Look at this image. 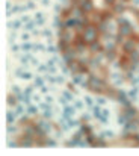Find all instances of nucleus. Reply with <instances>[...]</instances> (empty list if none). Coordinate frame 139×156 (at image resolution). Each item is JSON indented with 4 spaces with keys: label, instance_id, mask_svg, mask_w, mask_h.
<instances>
[{
    "label": "nucleus",
    "instance_id": "obj_6",
    "mask_svg": "<svg viewBox=\"0 0 139 156\" xmlns=\"http://www.w3.org/2000/svg\"><path fill=\"white\" fill-rule=\"evenodd\" d=\"M20 147H33V146H36V141H35V138L33 136H30V135H24L20 138Z\"/></svg>",
    "mask_w": 139,
    "mask_h": 156
},
{
    "label": "nucleus",
    "instance_id": "obj_18",
    "mask_svg": "<svg viewBox=\"0 0 139 156\" xmlns=\"http://www.w3.org/2000/svg\"><path fill=\"white\" fill-rule=\"evenodd\" d=\"M15 120H17V115H15L14 109H12V111H8V112H6V124H8V126H9V124H14Z\"/></svg>",
    "mask_w": 139,
    "mask_h": 156
},
{
    "label": "nucleus",
    "instance_id": "obj_32",
    "mask_svg": "<svg viewBox=\"0 0 139 156\" xmlns=\"http://www.w3.org/2000/svg\"><path fill=\"white\" fill-rule=\"evenodd\" d=\"M41 112H42V117H44L45 120L53 118V115H55V111H53V109H47V111H41Z\"/></svg>",
    "mask_w": 139,
    "mask_h": 156
},
{
    "label": "nucleus",
    "instance_id": "obj_36",
    "mask_svg": "<svg viewBox=\"0 0 139 156\" xmlns=\"http://www.w3.org/2000/svg\"><path fill=\"white\" fill-rule=\"evenodd\" d=\"M98 121L101 123V124H108V123H109V115H106V114H103V112H101Z\"/></svg>",
    "mask_w": 139,
    "mask_h": 156
},
{
    "label": "nucleus",
    "instance_id": "obj_21",
    "mask_svg": "<svg viewBox=\"0 0 139 156\" xmlns=\"http://www.w3.org/2000/svg\"><path fill=\"white\" fill-rule=\"evenodd\" d=\"M127 94H129L130 100H138V97H139V87H133V89H130Z\"/></svg>",
    "mask_w": 139,
    "mask_h": 156
},
{
    "label": "nucleus",
    "instance_id": "obj_49",
    "mask_svg": "<svg viewBox=\"0 0 139 156\" xmlns=\"http://www.w3.org/2000/svg\"><path fill=\"white\" fill-rule=\"evenodd\" d=\"M15 36H17V34H15V32H11V35H9V42H11V44H14Z\"/></svg>",
    "mask_w": 139,
    "mask_h": 156
},
{
    "label": "nucleus",
    "instance_id": "obj_27",
    "mask_svg": "<svg viewBox=\"0 0 139 156\" xmlns=\"http://www.w3.org/2000/svg\"><path fill=\"white\" fill-rule=\"evenodd\" d=\"M129 56H130V61L132 62H135V64H139V52L135 49L133 52H130L129 53Z\"/></svg>",
    "mask_w": 139,
    "mask_h": 156
},
{
    "label": "nucleus",
    "instance_id": "obj_59",
    "mask_svg": "<svg viewBox=\"0 0 139 156\" xmlns=\"http://www.w3.org/2000/svg\"><path fill=\"white\" fill-rule=\"evenodd\" d=\"M59 2H61V3H65V2H67V0H59Z\"/></svg>",
    "mask_w": 139,
    "mask_h": 156
},
{
    "label": "nucleus",
    "instance_id": "obj_4",
    "mask_svg": "<svg viewBox=\"0 0 139 156\" xmlns=\"http://www.w3.org/2000/svg\"><path fill=\"white\" fill-rule=\"evenodd\" d=\"M73 46H74V50H76L77 53H85V52H86V49L89 47V44H88L86 41H85V38H83L82 35L74 36Z\"/></svg>",
    "mask_w": 139,
    "mask_h": 156
},
{
    "label": "nucleus",
    "instance_id": "obj_31",
    "mask_svg": "<svg viewBox=\"0 0 139 156\" xmlns=\"http://www.w3.org/2000/svg\"><path fill=\"white\" fill-rule=\"evenodd\" d=\"M33 52H47V46L42 44V42H36Z\"/></svg>",
    "mask_w": 139,
    "mask_h": 156
},
{
    "label": "nucleus",
    "instance_id": "obj_26",
    "mask_svg": "<svg viewBox=\"0 0 139 156\" xmlns=\"http://www.w3.org/2000/svg\"><path fill=\"white\" fill-rule=\"evenodd\" d=\"M101 112H103V108H101L100 105H95V106H92V115L97 118H100V115H101Z\"/></svg>",
    "mask_w": 139,
    "mask_h": 156
},
{
    "label": "nucleus",
    "instance_id": "obj_29",
    "mask_svg": "<svg viewBox=\"0 0 139 156\" xmlns=\"http://www.w3.org/2000/svg\"><path fill=\"white\" fill-rule=\"evenodd\" d=\"M17 102H18V99H17V95L15 94H9L8 95V105L9 106H15L17 105Z\"/></svg>",
    "mask_w": 139,
    "mask_h": 156
},
{
    "label": "nucleus",
    "instance_id": "obj_2",
    "mask_svg": "<svg viewBox=\"0 0 139 156\" xmlns=\"http://www.w3.org/2000/svg\"><path fill=\"white\" fill-rule=\"evenodd\" d=\"M98 28H95L94 24H86V28L83 29L82 32V36L85 38V41L88 42V44H91V42H94V41H97L98 38Z\"/></svg>",
    "mask_w": 139,
    "mask_h": 156
},
{
    "label": "nucleus",
    "instance_id": "obj_39",
    "mask_svg": "<svg viewBox=\"0 0 139 156\" xmlns=\"http://www.w3.org/2000/svg\"><path fill=\"white\" fill-rule=\"evenodd\" d=\"M33 88H35V85H32V87H26L24 88V94L26 95H33Z\"/></svg>",
    "mask_w": 139,
    "mask_h": 156
},
{
    "label": "nucleus",
    "instance_id": "obj_45",
    "mask_svg": "<svg viewBox=\"0 0 139 156\" xmlns=\"http://www.w3.org/2000/svg\"><path fill=\"white\" fill-rule=\"evenodd\" d=\"M21 40H23V41H29L30 40V32H24V34L21 35Z\"/></svg>",
    "mask_w": 139,
    "mask_h": 156
},
{
    "label": "nucleus",
    "instance_id": "obj_42",
    "mask_svg": "<svg viewBox=\"0 0 139 156\" xmlns=\"http://www.w3.org/2000/svg\"><path fill=\"white\" fill-rule=\"evenodd\" d=\"M74 106H76V109H83L85 102H82V100H74Z\"/></svg>",
    "mask_w": 139,
    "mask_h": 156
},
{
    "label": "nucleus",
    "instance_id": "obj_34",
    "mask_svg": "<svg viewBox=\"0 0 139 156\" xmlns=\"http://www.w3.org/2000/svg\"><path fill=\"white\" fill-rule=\"evenodd\" d=\"M36 70H38L39 73H49V65H47V64H39V65L36 67Z\"/></svg>",
    "mask_w": 139,
    "mask_h": 156
},
{
    "label": "nucleus",
    "instance_id": "obj_1",
    "mask_svg": "<svg viewBox=\"0 0 139 156\" xmlns=\"http://www.w3.org/2000/svg\"><path fill=\"white\" fill-rule=\"evenodd\" d=\"M86 82H88V89L92 91V93H98V94H103V89L108 85V82L104 79H100L97 76H94V74H89Z\"/></svg>",
    "mask_w": 139,
    "mask_h": 156
},
{
    "label": "nucleus",
    "instance_id": "obj_17",
    "mask_svg": "<svg viewBox=\"0 0 139 156\" xmlns=\"http://www.w3.org/2000/svg\"><path fill=\"white\" fill-rule=\"evenodd\" d=\"M80 6L85 12H91L92 11V2L91 0H80Z\"/></svg>",
    "mask_w": 139,
    "mask_h": 156
},
{
    "label": "nucleus",
    "instance_id": "obj_53",
    "mask_svg": "<svg viewBox=\"0 0 139 156\" xmlns=\"http://www.w3.org/2000/svg\"><path fill=\"white\" fill-rule=\"evenodd\" d=\"M44 99H45L44 102H47V103H50V105L53 103V97H51V95H49V94H45V97H44Z\"/></svg>",
    "mask_w": 139,
    "mask_h": 156
},
{
    "label": "nucleus",
    "instance_id": "obj_44",
    "mask_svg": "<svg viewBox=\"0 0 139 156\" xmlns=\"http://www.w3.org/2000/svg\"><path fill=\"white\" fill-rule=\"evenodd\" d=\"M8 147H11V149L20 147V143H18V141H8Z\"/></svg>",
    "mask_w": 139,
    "mask_h": 156
},
{
    "label": "nucleus",
    "instance_id": "obj_20",
    "mask_svg": "<svg viewBox=\"0 0 139 156\" xmlns=\"http://www.w3.org/2000/svg\"><path fill=\"white\" fill-rule=\"evenodd\" d=\"M33 85H35L36 88L44 87V85H45V77H44V76H36V77L33 79Z\"/></svg>",
    "mask_w": 139,
    "mask_h": 156
},
{
    "label": "nucleus",
    "instance_id": "obj_10",
    "mask_svg": "<svg viewBox=\"0 0 139 156\" xmlns=\"http://www.w3.org/2000/svg\"><path fill=\"white\" fill-rule=\"evenodd\" d=\"M89 50L92 53H103L104 52V46L97 40V41H94V42H91L89 44Z\"/></svg>",
    "mask_w": 139,
    "mask_h": 156
},
{
    "label": "nucleus",
    "instance_id": "obj_52",
    "mask_svg": "<svg viewBox=\"0 0 139 156\" xmlns=\"http://www.w3.org/2000/svg\"><path fill=\"white\" fill-rule=\"evenodd\" d=\"M39 89H41V93H42V94H49V91H50V88H49V87H45V85H44V87H41Z\"/></svg>",
    "mask_w": 139,
    "mask_h": 156
},
{
    "label": "nucleus",
    "instance_id": "obj_22",
    "mask_svg": "<svg viewBox=\"0 0 139 156\" xmlns=\"http://www.w3.org/2000/svg\"><path fill=\"white\" fill-rule=\"evenodd\" d=\"M57 52H59V46H55L53 42H49V44H47V53H50V55H56Z\"/></svg>",
    "mask_w": 139,
    "mask_h": 156
},
{
    "label": "nucleus",
    "instance_id": "obj_30",
    "mask_svg": "<svg viewBox=\"0 0 139 156\" xmlns=\"http://www.w3.org/2000/svg\"><path fill=\"white\" fill-rule=\"evenodd\" d=\"M100 136L103 139H112V138H114V132H112V130H103L100 133Z\"/></svg>",
    "mask_w": 139,
    "mask_h": 156
},
{
    "label": "nucleus",
    "instance_id": "obj_51",
    "mask_svg": "<svg viewBox=\"0 0 139 156\" xmlns=\"http://www.w3.org/2000/svg\"><path fill=\"white\" fill-rule=\"evenodd\" d=\"M130 82H132L133 85H135V87H138V85H139V76H135V77H133V79L130 80Z\"/></svg>",
    "mask_w": 139,
    "mask_h": 156
},
{
    "label": "nucleus",
    "instance_id": "obj_56",
    "mask_svg": "<svg viewBox=\"0 0 139 156\" xmlns=\"http://www.w3.org/2000/svg\"><path fill=\"white\" fill-rule=\"evenodd\" d=\"M82 120H83V121H88V120H91V115H89V114H83Z\"/></svg>",
    "mask_w": 139,
    "mask_h": 156
},
{
    "label": "nucleus",
    "instance_id": "obj_12",
    "mask_svg": "<svg viewBox=\"0 0 139 156\" xmlns=\"http://www.w3.org/2000/svg\"><path fill=\"white\" fill-rule=\"evenodd\" d=\"M36 124H38V127H39V130H42V132H45V133H49V132L51 130V129H53V124H51V123H49V121H47L45 118H44V120H42V121H39V123H36Z\"/></svg>",
    "mask_w": 139,
    "mask_h": 156
},
{
    "label": "nucleus",
    "instance_id": "obj_58",
    "mask_svg": "<svg viewBox=\"0 0 139 156\" xmlns=\"http://www.w3.org/2000/svg\"><path fill=\"white\" fill-rule=\"evenodd\" d=\"M106 3H109V5H115V0H106Z\"/></svg>",
    "mask_w": 139,
    "mask_h": 156
},
{
    "label": "nucleus",
    "instance_id": "obj_48",
    "mask_svg": "<svg viewBox=\"0 0 139 156\" xmlns=\"http://www.w3.org/2000/svg\"><path fill=\"white\" fill-rule=\"evenodd\" d=\"M26 9H27V11H32V9H35V3H33V2H29V3H26Z\"/></svg>",
    "mask_w": 139,
    "mask_h": 156
},
{
    "label": "nucleus",
    "instance_id": "obj_23",
    "mask_svg": "<svg viewBox=\"0 0 139 156\" xmlns=\"http://www.w3.org/2000/svg\"><path fill=\"white\" fill-rule=\"evenodd\" d=\"M14 112H15V115H17V117H21V115L24 114V106L21 105V102L14 106Z\"/></svg>",
    "mask_w": 139,
    "mask_h": 156
},
{
    "label": "nucleus",
    "instance_id": "obj_3",
    "mask_svg": "<svg viewBox=\"0 0 139 156\" xmlns=\"http://www.w3.org/2000/svg\"><path fill=\"white\" fill-rule=\"evenodd\" d=\"M118 34H121L122 36H130L133 34V28H132V24L129 23V20H126V18H120L118 20Z\"/></svg>",
    "mask_w": 139,
    "mask_h": 156
},
{
    "label": "nucleus",
    "instance_id": "obj_43",
    "mask_svg": "<svg viewBox=\"0 0 139 156\" xmlns=\"http://www.w3.org/2000/svg\"><path fill=\"white\" fill-rule=\"evenodd\" d=\"M126 9V6H124V5H114V11H115V12H122V11H124Z\"/></svg>",
    "mask_w": 139,
    "mask_h": 156
},
{
    "label": "nucleus",
    "instance_id": "obj_33",
    "mask_svg": "<svg viewBox=\"0 0 139 156\" xmlns=\"http://www.w3.org/2000/svg\"><path fill=\"white\" fill-rule=\"evenodd\" d=\"M83 102H85V105H86L88 108H91V109H92V106H95L94 105V99L91 97V95H86V97L83 99Z\"/></svg>",
    "mask_w": 139,
    "mask_h": 156
},
{
    "label": "nucleus",
    "instance_id": "obj_15",
    "mask_svg": "<svg viewBox=\"0 0 139 156\" xmlns=\"http://www.w3.org/2000/svg\"><path fill=\"white\" fill-rule=\"evenodd\" d=\"M86 82V80H83V74H80V73H73V83L74 85H82Z\"/></svg>",
    "mask_w": 139,
    "mask_h": 156
},
{
    "label": "nucleus",
    "instance_id": "obj_37",
    "mask_svg": "<svg viewBox=\"0 0 139 156\" xmlns=\"http://www.w3.org/2000/svg\"><path fill=\"white\" fill-rule=\"evenodd\" d=\"M39 35H41V36H45V38H51L53 32H51L50 29H44V30H41V32H39Z\"/></svg>",
    "mask_w": 139,
    "mask_h": 156
},
{
    "label": "nucleus",
    "instance_id": "obj_7",
    "mask_svg": "<svg viewBox=\"0 0 139 156\" xmlns=\"http://www.w3.org/2000/svg\"><path fill=\"white\" fill-rule=\"evenodd\" d=\"M122 114H124V117L127 118V121L135 120V118L139 115V114H138V111H136L133 106H124V112H122Z\"/></svg>",
    "mask_w": 139,
    "mask_h": 156
},
{
    "label": "nucleus",
    "instance_id": "obj_28",
    "mask_svg": "<svg viewBox=\"0 0 139 156\" xmlns=\"http://www.w3.org/2000/svg\"><path fill=\"white\" fill-rule=\"evenodd\" d=\"M104 53H106V58H108L110 62H114L115 59H116V53H115V50H104Z\"/></svg>",
    "mask_w": 139,
    "mask_h": 156
},
{
    "label": "nucleus",
    "instance_id": "obj_14",
    "mask_svg": "<svg viewBox=\"0 0 139 156\" xmlns=\"http://www.w3.org/2000/svg\"><path fill=\"white\" fill-rule=\"evenodd\" d=\"M38 111H39V106H36V105H27V108H26V114H27L29 117H33L38 114Z\"/></svg>",
    "mask_w": 139,
    "mask_h": 156
},
{
    "label": "nucleus",
    "instance_id": "obj_50",
    "mask_svg": "<svg viewBox=\"0 0 139 156\" xmlns=\"http://www.w3.org/2000/svg\"><path fill=\"white\" fill-rule=\"evenodd\" d=\"M59 103L65 106V105H68V103H70V102H68V100H67L65 97H63V95H61V99H59Z\"/></svg>",
    "mask_w": 139,
    "mask_h": 156
},
{
    "label": "nucleus",
    "instance_id": "obj_8",
    "mask_svg": "<svg viewBox=\"0 0 139 156\" xmlns=\"http://www.w3.org/2000/svg\"><path fill=\"white\" fill-rule=\"evenodd\" d=\"M74 112H76V106L74 105H65L62 109V118H65V120H70V118H73Z\"/></svg>",
    "mask_w": 139,
    "mask_h": 156
},
{
    "label": "nucleus",
    "instance_id": "obj_16",
    "mask_svg": "<svg viewBox=\"0 0 139 156\" xmlns=\"http://www.w3.org/2000/svg\"><path fill=\"white\" fill-rule=\"evenodd\" d=\"M33 49H35V44H33V42L24 41L23 44H21V50H23L24 53H30V52H33Z\"/></svg>",
    "mask_w": 139,
    "mask_h": 156
},
{
    "label": "nucleus",
    "instance_id": "obj_57",
    "mask_svg": "<svg viewBox=\"0 0 139 156\" xmlns=\"http://www.w3.org/2000/svg\"><path fill=\"white\" fill-rule=\"evenodd\" d=\"M55 11H56V12H62V8H61V5H55Z\"/></svg>",
    "mask_w": 139,
    "mask_h": 156
},
{
    "label": "nucleus",
    "instance_id": "obj_40",
    "mask_svg": "<svg viewBox=\"0 0 139 156\" xmlns=\"http://www.w3.org/2000/svg\"><path fill=\"white\" fill-rule=\"evenodd\" d=\"M65 82V74H56V83H63Z\"/></svg>",
    "mask_w": 139,
    "mask_h": 156
},
{
    "label": "nucleus",
    "instance_id": "obj_47",
    "mask_svg": "<svg viewBox=\"0 0 139 156\" xmlns=\"http://www.w3.org/2000/svg\"><path fill=\"white\" fill-rule=\"evenodd\" d=\"M11 49H12L14 53H17V52L21 50V46H18V44H12V46H11Z\"/></svg>",
    "mask_w": 139,
    "mask_h": 156
},
{
    "label": "nucleus",
    "instance_id": "obj_11",
    "mask_svg": "<svg viewBox=\"0 0 139 156\" xmlns=\"http://www.w3.org/2000/svg\"><path fill=\"white\" fill-rule=\"evenodd\" d=\"M15 76L20 77V79H23V80H30V79H33L32 73H30V71H24L23 68H17V70H15Z\"/></svg>",
    "mask_w": 139,
    "mask_h": 156
},
{
    "label": "nucleus",
    "instance_id": "obj_13",
    "mask_svg": "<svg viewBox=\"0 0 139 156\" xmlns=\"http://www.w3.org/2000/svg\"><path fill=\"white\" fill-rule=\"evenodd\" d=\"M23 26H24V23L21 21V18H17L14 21H8V28L12 29V30H18L20 28H23Z\"/></svg>",
    "mask_w": 139,
    "mask_h": 156
},
{
    "label": "nucleus",
    "instance_id": "obj_60",
    "mask_svg": "<svg viewBox=\"0 0 139 156\" xmlns=\"http://www.w3.org/2000/svg\"><path fill=\"white\" fill-rule=\"evenodd\" d=\"M122 2H126V0H122Z\"/></svg>",
    "mask_w": 139,
    "mask_h": 156
},
{
    "label": "nucleus",
    "instance_id": "obj_41",
    "mask_svg": "<svg viewBox=\"0 0 139 156\" xmlns=\"http://www.w3.org/2000/svg\"><path fill=\"white\" fill-rule=\"evenodd\" d=\"M45 146H49V147H56V146H57V143L55 141V139H51V138H47Z\"/></svg>",
    "mask_w": 139,
    "mask_h": 156
},
{
    "label": "nucleus",
    "instance_id": "obj_25",
    "mask_svg": "<svg viewBox=\"0 0 139 156\" xmlns=\"http://www.w3.org/2000/svg\"><path fill=\"white\" fill-rule=\"evenodd\" d=\"M62 95H63V97H65L68 102H74V93H73L71 89H63V91H62Z\"/></svg>",
    "mask_w": 139,
    "mask_h": 156
},
{
    "label": "nucleus",
    "instance_id": "obj_38",
    "mask_svg": "<svg viewBox=\"0 0 139 156\" xmlns=\"http://www.w3.org/2000/svg\"><path fill=\"white\" fill-rule=\"evenodd\" d=\"M11 91H12V94H15L17 97L20 94H23V91H21V88L18 87V85H12V89H11Z\"/></svg>",
    "mask_w": 139,
    "mask_h": 156
},
{
    "label": "nucleus",
    "instance_id": "obj_9",
    "mask_svg": "<svg viewBox=\"0 0 139 156\" xmlns=\"http://www.w3.org/2000/svg\"><path fill=\"white\" fill-rule=\"evenodd\" d=\"M122 49H124V53H130L136 49V41L135 40H126L124 42H122Z\"/></svg>",
    "mask_w": 139,
    "mask_h": 156
},
{
    "label": "nucleus",
    "instance_id": "obj_19",
    "mask_svg": "<svg viewBox=\"0 0 139 156\" xmlns=\"http://www.w3.org/2000/svg\"><path fill=\"white\" fill-rule=\"evenodd\" d=\"M35 21H36V24L38 26H44L45 24V15L42 12H36L35 14Z\"/></svg>",
    "mask_w": 139,
    "mask_h": 156
},
{
    "label": "nucleus",
    "instance_id": "obj_5",
    "mask_svg": "<svg viewBox=\"0 0 139 156\" xmlns=\"http://www.w3.org/2000/svg\"><path fill=\"white\" fill-rule=\"evenodd\" d=\"M115 97H116V100H118L122 106H132V100H130L129 94H127L126 91H122V89L116 91V95H115Z\"/></svg>",
    "mask_w": 139,
    "mask_h": 156
},
{
    "label": "nucleus",
    "instance_id": "obj_24",
    "mask_svg": "<svg viewBox=\"0 0 139 156\" xmlns=\"http://www.w3.org/2000/svg\"><path fill=\"white\" fill-rule=\"evenodd\" d=\"M112 79H114V83H115V85H121L122 82H124V79H126V76L122 77V76H121L120 73H114V74H112Z\"/></svg>",
    "mask_w": 139,
    "mask_h": 156
},
{
    "label": "nucleus",
    "instance_id": "obj_46",
    "mask_svg": "<svg viewBox=\"0 0 139 156\" xmlns=\"http://www.w3.org/2000/svg\"><path fill=\"white\" fill-rule=\"evenodd\" d=\"M32 100H33V102H36V103H41V95L39 94H33V95H32Z\"/></svg>",
    "mask_w": 139,
    "mask_h": 156
},
{
    "label": "nucleus",
    "instance_id": "obj_35",
    "mask_svg": "<svg viewBox=\"0 0 139 156\" xmlns=\"http://www.w3.org/2000/svg\"><path fill=\"white\" fill-rule=\"evenodd\" d=\"M106 103H108V99H106V95L101 94L100 97L97 99V105H100V106H106Z\"/></svg>",
    "mask_w": 139,
    "mask_h": 156
},
{
    "label": "nucleus",
    "instance_id": "obj_55",
    "mask_svg": "<svg viewBox=\"0 0 139 156\" xmlns=\"http://www.w3.org/2000/svg\"><path fill=\"white\" fill-rule=\"evenodd\" d=\"M42 6H50V0H41Z\"/></svg>",
    "mask_w": 139,
    "mask_h": 156
},
{
    "label": "nucleus",
    "instance_id": "obj_54",
    "mask_svg": "<svg viewBox=\"0 0 139 156\" xmlns=\"http://www.w3.org/2000/svg\"><path fill=\"white\" fill-rule=\"evenodd\" d=\"M30 20H32V18L29 17V15H26V14L21 17V21H23V23H27V21H30Z\"/></svg>",
    "mask_w": 139,
    "mask_h": 156
}]
</instances>
